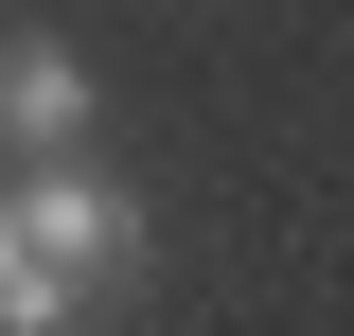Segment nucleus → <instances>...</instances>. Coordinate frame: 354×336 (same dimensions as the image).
Returning a JSON list of instances; mask_svg holds the SVG:
<instances>
[{"instance_id":"nucleus-1","label":"nucleus","mask_w":354,"mask_h":336,"mask_svg":"<svg viewBox=\"0 0 354 336\" xmlns=\"http://www.w3.org/2000/svg\"><path fill=\"white\" fill-rule=\"evenodd\" d=\"M0 230H18L71 301H124V283H142V195H124L106 160H36V177H0Z\"/></svg>"},{"instance_id":"nucleus-2","label":"nucleus","mask_w":354,"mask_h":336,"mask_svg":"<svg viewBox=\"0 0 354 336\" xmlns=\"http://www.w3.org/2000/svg\"><path fill=\"white\" fill-rule=\"evenodd\" d=\"M36 160H88V71H71V36L0 18V177H36Z\"/></svg>"},{"instance_id":"nucleus-3","label":"nucleus","mask_w":354,"mask_h":336,"mask_svg":"<svg viewBox=\"0 0 354 336\" xmlns=\"http://www.w3.org/2000/svg\"><path fill=\"white\" fill-rule=\"evenodd\" d=\"M0 336H88V301L53 283V265L18 248V230H0Z\"/></svg>"}]
</instances>
